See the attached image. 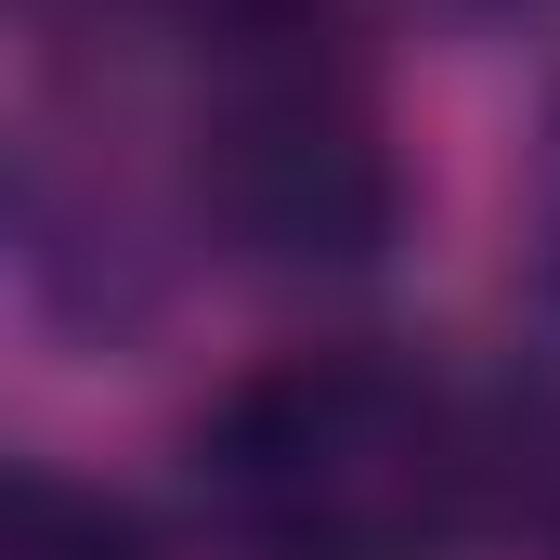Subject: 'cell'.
Here are the masks:
<instances>
[{"label":"cell","instance_id":"1","mask_svg":"<svg viewBox=\"0 0 560 560\" xmlns=\"http://www.w3.org/2000/svg\"><path fill=\"white\" fill-rule=\"evenodd\" d=\"M209 509L248 560H456L482 456L392 352H287L196 430Z\"/></svg>","mask_w":560,"mask_h":560},{"label":"cell","instance_id":"3","mask_svg":"<svg viewBox=\"0 0 560 560\" xmlns=\"http://www.w3.org/2000/svg\"><path fill=\"white\" fill-rule=\"evenodd\" d=\"M0 560H156V522H143L131 495L79 482V469L13 456L0 469Z\"/></svg>","mask_w":560,"mask_h":560},{"label":"cell","instance_id":"2","mask_svg":"<svg viewBox=\"0 0 560 560\" xmlns=\"http://www.w3.org/2000/svg\"><path fill=\"white\" fill-rule=\"evenodd\" d=\"M209 209L235 222V248L287 275H352L392 248L405 170L326 0H235V52L209 105Z\"/></svg>","mask_w":560,"mask_h":560}]
</instances>
